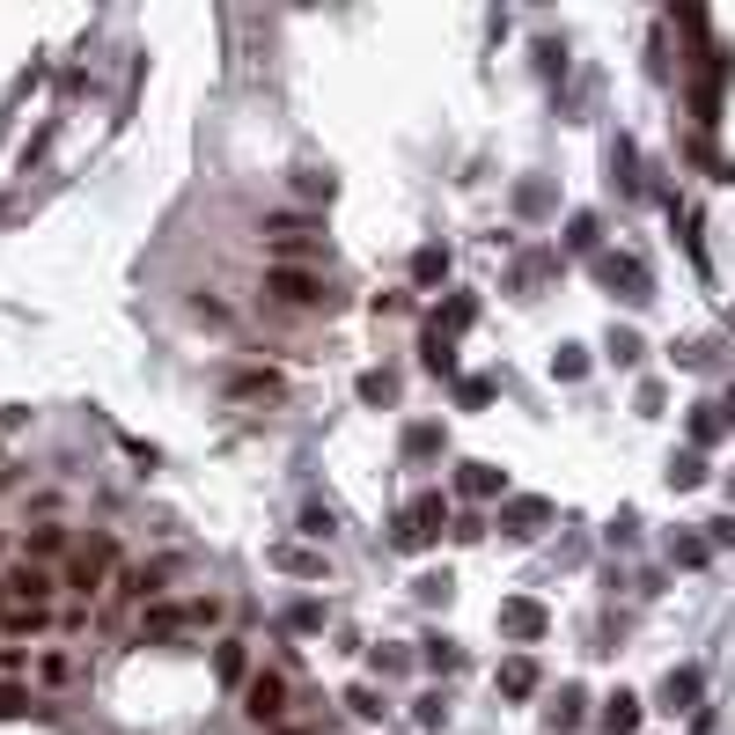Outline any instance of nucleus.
Returning <instances> with one entry per match:
<instances>
[{"label":"nucleus","instance_id":"f257e3e1","mask_svg":"<svg viewBox=\"0 0 735 735\" xmlns=\"http://www.w3.org/2000/svg\"><path fill=\"white\" fill-rule=\"evenodd\" d=\"M111 574H118V544H111V538H89V544L67 559V574H59V581H67V603L97 611L103 588H111Z\"/></svg>","mask_w":735,"mask_h":735},{"label":"nucleus","instance_id":"1a4fd4ad","mask_svg":"<svg viewBox=\"0 0 735 735\" xmlns=\"http://www.w3.org/2000/svg\"><path fill=\"white\" fill-rule=\"evenodd\" d=\"M59 552H67V530H59V522H37V530H30V544H23V559H37V566H52Z\"/></svg>","mask_w":735,"mask_h":735},{"label":"nucleus","instance_id":"4be33fe9","mask_svg":"<svg viewBox=\"0 0 735 735\" xmlns=\"http://www.w3.org/2000/svg\"><path fill=\"white\" fill-rule=\"evenodd\" d=\"M514 530H530V522H544V500H514V514H508Z\"/></svg>","mask_w":735,"mask_h":735},{"label":"nucleus","instance_id":"f3484780","mask_svg":"<svg viewBox=\"0 0 735 735\" xmlns=\"http://www.w3.org/2000/svg\"><path fill=\"white\" fill-rule=\"evenodd\" d=\"M272 559L287 566V574H324V559H317V552H302V544H280Z\"/></svg>","mask_w":735,"mask_h":735},{"label":"nucleus","instance_id":"393cba45","mask_svg":"<svg viewBox=\"0 0 735 735\" xmlns=\"http://www.w3.org/2000/svg\"><path fill=\"white\" fill-rule=\"evenodd\" d=\"M272 735H309V728H272Z\"/></svg>","mask_w":735,"mask_h":735},{"label":"nucleus","instance_id":"6ab92c4d","mask_svg":"<svg viewBox=\"0 0 735 735\" xmlns=\"http://www.w3.org/2000/svg\"><path fill=\"white\" fill-rule=\"evenodd\" d=\"M691 691H699V669H685V677H669V685H662V699H669V713H677V706H685V699H691Z\"/></svg>","mask_w":735,"mask_h":735},{"label":"nucleus","instance_id":"5701e85b","mask_svg":"<svg viewBox=\"0 0 735 735\" xmlns=\"http://www.w3.org/2000/svg\"><path fill=\"white\" fill-rule=\"evenodd\" d=\"M302 199H331V177H324V170H302Z\"/></svg>","mask_w":735,"mask_h":735},{"label":"nucleus","instance_id":"f03ea898","mask_svg":"<svg viewBox=\"0 0 735 735\" xmlns=\"http://www.w3.org/2000/svg\"><path fill=\"white\" fill-rule=\"evenodd\" d=\"M287 699H294V685L280 677V669H250L244 677V713L258 721V728H287Z\"/></svg>","mask_w":735,"mask_h":735},{"label":"nucleus","instance_id":"0eeeda50","mask_svg":"<svg viewBox=\"0 0 735 735\" xmlns=\"http://www.w3.org/2000/svg\"><path fill=\"white\" fill-rule=\"evenodd\" d=\"M52 611H37V603H0V633L8 640H30V633H45Z\"/></svg>","mask_w":735,"mask_h":735},{"label":"nucleus","instance_id":"a211bd4d","mask_svg":"<svg viewBox=\"0 0 735 735\" xmlns=\"http://www.w3.org/2000/svg\"><path fill=\"white\" fill-rule=\"evenodd\" d=\"M214 669L236 685V677H244V640H220V647H214Z\"/></svg>","mask_w":735,"mask_h":735},{"label":"nucleus","instance_id":"20e7f679","mask_svg":"<svg viewBox=\"0 0 735 735\" xmlns=\"http://www.w3.org/2000/svg\"><path fill=\"white\" fill-rule=\"evenodd\" d=\"M265 294L280 302V309H317V302H331V294H324V280L309 265H272L265 272Z\"/></svg>","mask_w":735,"mask_h":735},{"label":"nucleus","instance_id":"2eb2a0df","mask_svg":"<svg viewBox=\"0 0 735 735\" xmlns=\"http://www.w3.org/2000/svg\"><path fill=\"white\" fill-rule=\"evenodd\" d=\"M441 272H449V250H434V244H427V250L412 258V280H419V287H434Z\"/></svg>","mask_w":735,"mask_h":735},{"label":"nucleus","instance_id":"a878e982","mask_svg":"<svg viewBox=\"0 0 735 735\" xmlns=\"http://www.w3.org/2000/svg\"><path fill=\"white\" fill-rule=\"evenodd\" d=\"M0 603H8V588H0Z\"/></svg>","mask_w":735,"mask_h":735},{"label":"nucleus","instance_id":"9b49d317","mask_svg":"<svg viewBox=\"0 0 735 735\" xmlns=\"http://www.w3.org/2000/svg\"><path fill=\"white\" fill-rule=\"evenodd\" d=\"M500 691H508V699H530V691H538V662H530V655H514L508 669H500Z\"/></svg>","mask_w":735,"mask_h":735},{"label":"nucleus","instance_id":"39448f33","mask_svg":"<svg viewBox=\"0 0 735 735\" xmlns=\"http://www.w3.org/2000/svg\"><path fill=\"white\" fill-rule=\"evenodd\" d=\"M30 685H37V691H74V685H81V655H74V647H45L37 669H30Z\"/></svg>","mask_w":735,"mask_h":735},{"label":"nucleus","instance_id":"ddd939ff","mask_svg":"<svg viewBox=\"0 0 735 735\" xmlns=\"http://www.w3.org/2000/svg\"><path fill=\"white\" fill-rule=\"evenodd\" d=\"M603 728H611V735H633L640 728V699H633V691H618L611 706H603Z\"/></svg>","mask_w":735,"mask_h":735},{"label":"nucleus","instance_id":"f8f14e48","mask_svg":"<svg viewBox=\"0 0 735 735\" xmlns=\"http://www.w3.org/2000/svg\"><path fill=\"white\" fill-rule=\"evenodd\" d=\"M500 625H508L514 640H538L544 633V611H538V603H508V611H500Z\"/></svg>","mask_w":735,"mask_h":735},{"label":"nucleus","instance_id":"423d86ee","mask_svg":"<svg viewBox=\"0 0 735 735\" xmlns=\"http://www.w3.org/2000/svg\"><path fill=\"white\" fill-rule=\"evenodd\" d=\"M441 514H449V508H441V493L412 500V514H405V530H397V544H427V538L441 530Z\"/></svg>","mask_w":735,"mask_h":735},{"label":"nucleus","instance_id":"dca6fc26","mask_svg":"<svg viewBox=\"0 0 735 735\" xmlns=\"http://www.w3.org/2000/svg\"><path fill=\"white\" fill-rule=\"evenodd\" d=\"M192 625H220V596H184V633Z\"/></svg>","mask_w":735,"mask_h":735},{"label":"nucleus","instance_id":"6e6552de","mask_svg":"<svg viewBox=\"0 0 735 735\" xmlns=\"http://www.w3.org/2000/svg\"><path fill=\"white\" fill-rule=\"evenodd\" d=\"M184 633V603H147L140 611V640H177Z\"/></svg>","mask_w":735,"mask_h":735},{"label":"nucleus","instance_id":"9d476101","mask_svg":"<svg viewBox=\"0 0 735 735\" xmlns=\"http://www.w3.org/2000/svg\"><path fill=\"white\" fill-rule=\"evenodd\" d=\"M228 397H280V375H272V368H244V375H228Z\"/></svg>","mask_w":735,"mask_h":735},{"label":"nucleus","instance_id":"412c9836","mask_svg":"<svg viewBox=\"0 0 735 735\" xmlns=\"http://www.w3.org/2000/svg\"><path fill=\"white\" fill-rule=\"evenodd\" d=\"M493 486H500V478H493L486 464H464V493H493Z\"/></svg>","mask_w":735,"mask_h":735},{"label":"nucleus","instance_id":"b1692460","mask_svg":"<svg viewBox=\"0 0 735 735\" xmlns=\"http://www.w3.org/2000/svg\"><path fill=\"white\" fill-rule=\"evenodd\" d=\"M23 699H30L23 685H8V677H0V713H23Z\"/></svg>","mask_w":735,"mask_h":735},{"label":"nucleus","instance_id":"4468645a","mask_svg":"<svg viewBox=\"0 0 735 735\" xmlns=\"http://www.w3.org/2000/svg\"><path fill=\"white\" fill-rule=\"evenodd\" d=\"M30 669H37V655H30V647H15V640H0V677H8V685H23Z\"/></svg>","mask_w":735,"mask_h":735},{"label":"nucleus","instance_id":"7ed1b4c3","mask_svg":"<svg viewBox=\"0 0 735 735\" xmlns=\"http://www.w3.org/2000/svg\"><path fill=\"white\" fill-rule=\"evenodd\" d=\"M0 588H8V603H37V611H52L67 581H59L52 566H37V559H15L8 574H0Z\"/></svg>","mask_w":735,"mask_h":735},{"label":"nucleus","instance_id":"aec40b11","mask_svg":"<svg viewBox=\"0 0 735 735\" xmlns=\"http://www.w3.org/2000/svg\"><path fill=\"white\" fill-rule=\"evenodd\" d=\"M552 721H559V728H574V721H581V691H559V706H552Z\"/></svg>","mask_w":735,"mask_h":735}]
</instances>
